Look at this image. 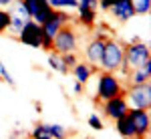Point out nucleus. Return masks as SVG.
Wrapping results in <instances>:
<instances>
[{
    "mask_svg": "<svg viewBox=\"0 0 151 139\" xmlns=\"http://www.w3.org/2000/svg\"><path fill=\"white\" fill-rule=\"evenodd\" d=\"M48 125V133L52 139H67L69 137V129L60 123H47Z\"/></svg>",
    "mask_w": 151,
    "mask_h": 139,
    "instance_id": "6ab92c4d",
    "label": "nucleus"
},
{
    "mask_svg": "<svg viewBox=\"0 0 151 139\" xmlns=\"http://www.w3.org/2000/svg\"><path fill=\"white\" fill-rule=\"evenodd\" d=\"M70 75L75 77V81L81 83V85H87V83L91 81V77H93L95 73H97V69H95L93 65H89V63H85V60H79L73 69L69 71Z\"/></svg>",
    "mask_w": 151,
    "mask_h": 139,
    "instance_id": "ddd939ff",
    "label": "nucleus"
},
{
    "mask_svg": "<svg viewBox=\"0 0 151 139\" xmlns=\"http://www.w3.org/2000/svg\"><path fill=\"white\" fill-rule=\"evenodd\" d=\"M69 20H70V16L67 14V12L55 10V12H52V16L48 18L47 22L40 24V28H42V36H47V38H55V35H57L63 26H67Z\"/></svg>",
    "mask_w": 151,
    "mask_h": 139,
    "instance_id": "9d476101",
    "label": "nucleus"
},
{
    "mask_svg": "<svg viewBox=\"0 0 151 139\" xmlns=\"http://www.w3.org/2000/svg\"><path fill=\"white\" fill-rule=\"evenodd\" d=\"M30 137L32 139H52L48 133V125L47 123H36L32 131H30Z\"/></svg>",
    "mask_w": 151,
    "mask_h": 139,
    "instance_id": "412c9836",
    "label": "nucleus"
},
{
    "mask_svg": "<svg viewBox=\"0 0 151 139\" xmlns=\"http://www.w3.org/2000/svg\"><path fill=\"white\" fill-rule=\"evenodd\" d=\"M77 48H79V36L75 28H70L69 24L63 26L52 38V50L58 55H67V53H77Z\"/></svg>",
    "mask_w": 151,
    "mask_h": 139,
    "instance_id": "20e7f679",
    "label": "nucleus"
},
{
    "mask_svg": "<svg viewBox=\"0 0 151 139\" xmlns=\"http://www.w3.org/2000/svg\"><path fill=\"white\" fill-rule=\"evenodd\" d=\"M22 26H24V20L20 18V16L12 14V20H10V28H8V32H10L12 36H18V35H20V30H22Z\"/></svg>",
    "mask_w": 151,
    "mask_h": 139,
    "instance_id": "5701e85b",
    "label": "nucleus"
},
{
    "mask_svg": "<svg viewBox=\"0 0 151 139\" xmlns=\"http://www.w3.org/2000/svg\"><path fill=\"white\" fill-rule=\"evenodd\" d=\"M151 58V48L147 42H133V45L125 46V53H123V60L129 65V69H141V65L145 60Z\"/></svg>",
    "mask_w": 151,
    "mask_h": 139,
    "instance_id": "39448f33",
    "label": "nucleus"
},
{
    "mask_svg": "<svg viewBox=\"0 0 151 139\" xmlns=\"http://www.w3.org/2000/svg\"><path fill=\"white\" fill-rule=\"evenodd\" d=\"M117 2H119V0H99V8H101V10H109Z\"/></svg>",
    "mask_w": 151,
    "mask_h": 139,
    "instance_id": "bb28decb",
    "label": "nucleus"
},
{
    "mask_svg": "<svg viewBox=\"0 0 151 139\" xmlns=\"http://www.w3.org/2000/svg\"><path fill=\"white\" fill-rule=\"evenodd\" d=\"M60 58H63V63H65V67L67 69H73L77 63H79V57H77V53H67V55H60Z\"/></svg>",
    "mask_w": 151,
    "mask_h": 139,
    "instance_id": "b1692460",
    "label": "nucleus"
},
{
    "mask_svg": "<svg viewBox=\"0 0 151 139\" xmlns=\"http://www.w3.org/2000/svg\"><path fill=\"white\" fill-rule=\"evenodd\" d=\"M115 129L123 139H135V129H133V123H131V119H129L127 115L121 117V119H117Z\"/></svg>",
    "mask_w": 151,
    "mask_h": 139,
    "instance_id": "4468645a",
    "label": "nucleus"
},
{
    "mask_svg": "<svg viewBox=\"0 0 151 139\" xmlns=\"http://www.w3.org/2000/svg\"><path fill=\"white\" fill-rule=\"evenodd\" d=\"M48 67L52 71H57V73H60V75H69V69L65 67V63H63V58H60V55L58 53H55V50H48Z\"/></svg>",
    "mask_w": 151,
    "mask_h": 139,
    "instance_id": "2eb2a0df",
    "label": "nucleus"
},
{
    "mask_svg": "<svg viewBox=\"0 0 151 139\" xmlns=\"http://www.w3.org/2000/svg\"><path fill=\"white\" fill-rule=\"evenodd\" d=\"M10 20H12V12L6 8H0V35L8 32L10 28Z\"/></svg>",
    "mask_w": 151,
    "mask_h": 139,
    "instance_id": "4be33fe9",
    "label": "nucleus"
},
{
    "mask_svg": "<svg viewBox=\"0 0 151 139\" xmlns=\"http://www.w3.org/2000/svg\"><path fill=\"white\" fill-rule=\"evenodd\" d=\"M8 139H22V131H20V129H14Z\"/></svg>",
    "mask_w": 151,
    "mask_h": 139,
    "instance_id": "c85d7f7f",
    "label": "nucleus"
},
{
    "mask_svg": "<svg viewBox=\"0 0 151 139\" xmlns=\"http://www.w3.org/2000/svg\"><path fill=\"white\" fill-rule=\"evenodd\" d=\"M77 8H87V10H99V0H79Z\"/></svg>",
    "mask_w": 151,
    "mask_h": 139,
    "instance_id": "a878e982",
    "label": "nucleus"
},
{
    "mask_svg": "<svg viewBox=\"0 0 151 139\" xmlns=\"http://www.w3.org/2000/svg\"><path fill=\"white\" fill-rule=\"evenodd\" d=\"M151 75H147V73H143L141 69H131L127 75V85H143V83H149Z\"/></svg>",
    "mask_w": 151,
    "mask_h": 139,
    "instance_id": "dca6fc26",
    "label": "nucleus"
},
{
    "mask_svg": "<svg viewBox=\"0 0 151 139\" xmlns=\"http://www.w3.org/2000/svg\"><path fill=\"white\" fill-rule=\"evenodd\" d=\"M127 117L133 123V129H135V139H145L149 135L151 129V115L149 111H143V109H129Z\"/></svg>",
    "mask_w": 151,
    "mask_h": 139,
    "instance_id": "0eeeda50",
    "label": "nucleus"
},
{
    "mask_svg": "<svg viewBox=\"0 0 151 139\" xmlns=\"http://www.w3.org/2000/svg\"><path fill=\"white\" fill-rule=\"evenodd\" d=\"M22 4L26 6V12H28L30 20H35L36 24H45L55 12L48 6L47 0H22Z\"/></svg>",
    "mask_w": 151,
    "mask_h": 139,
    "instance_id": "6e6552de",
    "label": "nucleus"
},
{
    "mask_svg": "<svg viewBox=\"0 0 151 139\" xmlns=\"http://www.w3.org/2000/svg\"><path fill=\"white\" fill-rule=\"evenodd\" d=\"M48 6L52 8V10H77V6H79V0H47Z\"/></svg>",
    "mask_w": 151,
    "mask_h": 139,
    "instance_id": "f3484780",
    "label": "nucleus"
},
{
    "mask_svg": "<svg viewBox=\"0 0 151 139\" xmlns=\"http://www.w3.org/2000/svg\"><path fill=\"white\" fill-rule=\"evenodd\" d=\"M89 127H91V129H97V131H101V129H105V123H103V119L97 115V113H93V115L89 117Z\"/></svg>",
    "mask_w": 151,
    "mask_h": 139,
    "instance_id": "393cba45",
    "label": "nucleus"
},
{
    "mask_svg": "<svg viewBox=\"0 0 151 139\" xmlns=\"http://www.w3.org/2000/svg\"><path fill=\"white\" fill-rule=\"evenodd\" d=\"M83 89H85V85H81V83L75 81V85H73V95H81Z\"/></svg>",
    "mask_w": 151,
    "mask_h": 139,
    "instance_id": "cd10ccee",
    "label": "nucleus"
},
{
    "mask_svg": "<svg viewBox=\"0 0 151 139\" xmlns=\"http://www.w3.org/2000/svg\"><path fill=\"white\" fill-rule=\"evenodd\" d=\"M10 4H14V0H0V8H6Z\"/></svg>",
    "mask_w": 151,
    "mask_h": 139,
    "instance_id": "c756f323",
    "label": "nucleus"
},
{
    "mask_svg": "<svg viewBox=\"0 0 151 139\" xmlns=\"http://www.w3.org/2000/svg\"><path fill=\"white\" fill-rule=\"evenodd\" d=\"M77 16L79 22L85 26H93L97 22V10H87V8H77Z\"/></svg>",
    "mask_w": 151,
    "mask_h": 139,
    "instance_id": "a211bd4d",
    "label": "nucleus"
},
{
    "mask_svg": "<svg viewBox=\"0 0 151 139\" xmlns=\"http://www.w3.org/2000/svg\"><path fill=\"white\" fill-rule=\"evenodd\" d=\"M117 95H125V87L121 79L117 77L115 73H105L101 71L97 77V91H95V99L99 103H105L109 99H113Z\"/></svg>",
    "mask_w": 151,
    "mask_h": 139,
    "instance_id": "f257e3e1",
    "label": "nucleus"
},
{
    "mask_svg": "<svg viewBox=\"0 0 151 139\" xmlns=\"http://www.w3.org/2000/svg\"><path fill=\"white\" fill-rule=\"evenodd\" d=\"M107 40V38H105ZM105 40L103 38H91L89 45L85 46V63L93 65L95 69H99V63H101V57H103V48H105Z\"/></svg>",
    "mask_w": 151,
    "mask_h": 139,
    "instance_id": "9b49d317",
    "label": "nucleus"
},
{
    "mask_svg": "<svg viewBox=\"0 0 151 139\" xmlns=\"http://www.w3.org/2000/svg\"><path fill=\"white\" fill-rule=\"evenodd\" d=\"M123 53H125V46L121 45L115 38H107L105 40V48H103V57L99 63V69L105 73H117V69L121 67L123 63Z\"/></svg>",
    "mask_w": 151,
    "mask_h": 139,
    "instance_id": "f03ea898",
    "label": "nucleus"
},
{
    "mask_svg": "<svg viewBox=\"0 0 151 139\" xmlns=\"http://www.w3.org/2000/svg\"><path fill=\"white\" fill-rule=\"evenodd\" d=\"M133 10H135V16L141 14V16H147L151 10V0H129Z\"/></svg>",
    "mask_w": 151,
    "mask_h": 139,
    "instance_id": "aec40b11",
    "label": "nucleus"
},
{
    "mask_svg": "<svg viewBox=\"0 0 151 139\" xmlns=\"http://www.w3.org/2000/svg\"><path fill=\"white\" fill-rule=\"evenodd\" d=\"M101 111H103L105 119H109V121H117V119L125 117L127 111H129V105H127L125 95H117V97H113V99L101 103Z\"/></svg>",
    "mask_w": 151,
    "mask_h": 139,
    "instance_id": "423d86ee",
    "label": "nucleus"
},
{
    "mask_svg": "<svg viewBox=\"0 0 151 139\" xmlns=\"http://www.w3.org/2000/svg\"><path fill=\"white\" fill-rule=\"evenodd\" d=\"M18 40L26 46H32V48H40V42H42V28L40 24H36L35 20H26L18 35Z\"/></svg>",
    "mask_w": 151,
    "mask_h": 139,
    "instance_id": "1a4fd4ad",
    "label": "nucleus"
},
{
    "mask_svg": "<svg viewBox=\"0 0 151 139\" xmlns=\"http://www.w3.org/2000/svg\"><path fill=\"white\" fill-rule=\"evenodd\" d=\"M125 99H127L129 109H151V83L143 85H129L125 89Z\"/></svg>",
    "mask_w": 151,
    "mask_h": 139,
    "instance_id": "7ed1b4c3",
    "label": "nucleus"
},
{
    "mask_svg": "<svg viewBox=\"0 0 151 139\" xmlns=\"http://www.w3.org/2000/svg\"><path fill=\"white\" fill-rule=\"evenodd\" d=\"M109 12L113 14V18L119 20V22H129L135 16V10H133V6H131L129 0H119L117 4H113L109 8Z\"/></svg>",
    "mask_w": 151,
    "mask_h": 139,
    "instance_id": "f8f14e48",
    "label": "nucleus"
},
{
    "mask_svg": "<svg viewBox=\"0 0 151 139\" xmlns=\"http://www.w3.org/2000/svg\"><path fill=\"white\" fill-rule=\"evenodd\" d=\"M81 139H93V137H81Z\"/></svg>",
    "mask_w": 151,
    "mask_h": 139,
    "instance_id": "7c9ffc66",
    "label": "nucleus"
}]
</instances>
